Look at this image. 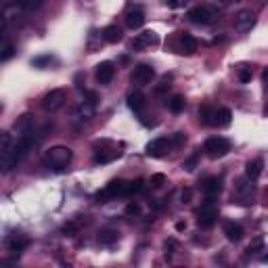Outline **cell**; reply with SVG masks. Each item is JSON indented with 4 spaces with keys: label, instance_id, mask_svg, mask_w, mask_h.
<instances>
[{
    "label": "cell",
    "instance_id": "cell-12",
    "mask_svg": "<svg viewBox=\"0 0 268 268\" xmlns=\"http://www.w3.org/2000/svg\"><path fill=\"white\" fill-rule=\"evenodd\" d=\"M253 26H255V15H253V11H249V9L239 11L237 17H235V28H237L239 32H249Z\"/></svg>",
    "mask_w": 268,
    "mask_h": 268
},
{
    "label": "cell",
    "instance_id": "cell-33",
    "mask_svg": "<svg viewBox=\"0 0 268 268\" xmlns=\"http://www.w3.org/2000/svg\"><path fill=\"white\" fill-rule=\"evenodd\" d=\"M23 11H34V9H38V7H42V0H34V3H21L19 5Z\"/></svg>",
    "mask_w": 268,
    "mask_h": 268
},
{
    "label": "cell",
    "instance_id": "cell-13",
    "mask_svg": "<svg viewBox=\"0 0 268 268\" xmlns=\"http://www.w3.org/2000/svg\"><path fill=\"white\" fill-rule=\"evenodd\" d=\"M170 141L164 136H159V138H153L149 145H147V155L149 157H164L166 155V151L170 149Z\"/></svg>",
    "mask_w": 268,
    "mask_h": 268
},
{
    "label": "cell",
    "instance_id": "cell-29",
    "mask_svg": "<svg viewBox=\"0 0 268 268\" xmlns=\"http://www.w3.org/2000/svg\"><path fill=\"white\" fill-rule=\"evenodd\" d=\"M166 176L164 174H155V176H151V186H153V189H159V186H164L166 184Z\"/></svg>",
    "mask_w": 268,
    "mask_h": 268
},
{
    "label": "cell",
    "instance_id": "cell-11",
    "mask_svg": "<svg viewBox=\"0 0 268 268\" xmlns=\"http://www.w3.org/2000/svg\"><path fill=\"white\" fill-rule=\"evenodd\" d=\"M95 111H97V105L92 103V101H82L76 107V111H74V118H76V122H90L92 118H95Z\"/></svg>",
    "mask_w": 268,
    "mask_h": 268
},
{
    "label": "cell",
    "instance_id": "cell-6",
    "mask_svg": "<svg viewBox=\"0 0 268 268\" xmlns=\"http://www.w3.org/2000/svg\"><path fill=\"white\" fill-rule=\"evenodd\" d=\"M216 220H218V207L214 205V201H205L197 212V224L201 228H212Z\"/></svg>",
    "mask_w": 268,
    "mask_h": 268
},
{
    "label": "cell",
    "instance_id": "cell-36",
    "mask_svg": "<svg viewBox=\"0 0 268 268\" xmlns=\"http://www.w3.org/2000/svg\"><path fill=\"white\" fill-rule=\"evenodd\" d=\"M189 199H191V191H182V201L186 203Z\"/></svg>",
    "mask_w": 268,
    "mask_h": 268
},
{
    "label": "cell",
    "instance_id": "cell-14",
    "mask_svg": "<svg viewBox=\"0 0 268 268\" xmlns=\"http://www.w3.org/2000/svg\"><path fill=\"white\" fill-rule=\"evenodd\" d=\"M157 44H159V36L153 30H147L143 34H138V36L134 38V42H132L134 49H147V46H157Z\"/></svg>",
    "mask_w": 268,
    "mask_h": 268
},
{
    "label": "cell",
    "instance_id": "cell-1",
    "mask_svg": "<svg viewBox=\"0 0 268 268\" xmlns=\"http://www.w3.org/2000/svg\"><path fill=\"white\" fill-rule=\"evenodd\" d=\"M74 153H72V149L69 147H63V145H57V147H51L49 151L44 153L42 157V164L46 168H53V170H61L65 168L69 161H72Z\"/></svg>",
    "mask_w": 268,
    "mask_h": 268
},
{
    "label": "cell",
    "instance_id": "cell-30",
    "mask_svg": "<svg viewBox=\"0 0 268 268\" xmlns=\"http://www.w3.org/2000/svg\"><path fill=\"white\" fill-rule=\"evenodd\" d=\"M184 143H186V136H184L182 132H174L170 145H172V147H180V145H184Z\"/></svg>",
    "mask_w": 268,
    "mask_h": 268
},
{
    "label": "cell",
    "instance_id": "cell-19",
    "mask_svg": "<svg viewBox=\"0 0 268 268\" xmlns=\"http://www.w3.org/2000/svg\"><path fill=\"white\" fill-rule=\"evenodd\" d=\"M262 172H264V161L262 159H253V161H249V164L245 166V178L255 182L262 176Z\"/></svg>",
    "mask_w": 268,
    "mask_h": 268
},
{
    "label": "cell",
    "instance_id": "cell-8",
    "mask_svg": "<svg viewBox=\"0 0 268 268\" xmlns=\"http://www.w3.org/2000/svg\"><path fill=\"white\" fill-rule=\"evenodd\" d=\"M63 103H65V90H61V88H55V90H51V92H46V95L42 97V109L44 111H49V113H53V111H57V109H61L63 107Z\"/></svg>",
    "mask_w": 268,
    "mask_h": 268
},
{
    "label": "cell",
    "instance_id": "cell-35",
    "mask_svg": "<svg viewBox=\"0 0 268 268\" xmlns=\"http://www.w3.org/2000/svg\"><path fill=\"white\" fill-rule=\"evenodd\" d=\"M197 157H199L197 153H195L193 157H189V159L184 161V166H182V168H184V170H189V172H191V170H195V166H197Z\"/></svg>",
    "mask_w": 268,
    "mask_h": 268
},
{
    "label": "cell",
    "instance_id": "cell-24",
    "mask_svg": "<svg viewBox=\"0 0 268 268\" xmlns=\"http://www.w3.org/2000/svg\"><path fill=\"white\" fill-rule=\"evenodd\" d=\"M168 109L172 111V113H182L184 111V105H186V101H184V97L182 95H174V97H170L168 99Z\"/></svg>",
    "mask_w": 268,
    "mask_h": 268
},
{
    "label": "cell",
    "instance_id": "cell-39",
    "mask_svg": "<svg viewBox=\"0 0 268 268\" xmlns=\"http://www.w3.org/2000/svg\"><path fill=\"white\" fill-rule=\"evenodd\" d=\"M264 113H266V115H268V105H266V109H264Z\"/></svg>",
    "mask_w": 268,
    "mask_h": 268
},
{
    "label": "cell",
    "instance_id": "cell-7",
    "mask_svg": "<svg viewBox=\"0 0 268 268\" xmlns=\"http://www.w3.org/2000/svg\"><path fill=\"white\" fill-rule=\"evenodd\" d=\"M128 184H130V182H126V180H111L103 191L97 193V199L105 201V199H113V197L128 195Z\"/></svg>",
    "mask_w": 268,
    "mask_h": 268
},
{
    "label": "cell",
    "instance_id": "cell-20",
    "mask_svg": "<svg viewBox=\"0 0 268 268\" xmlns=\"http://www.w3.org/2000/svg\"><path fill=\"white\" fill-rule=\"evenodd\" d=\"M128 107H130L134 113H138L143 118V109H145V97L141 92H130L128 95Z\"/></svg>",
    "mask_w": 268,
    "mask_h": 268
},
{
    "label": "cell",
    "instance_id": "cell-4",
    "mask_svg": "<svg viewBox=\"0 0 268 268\" xmlns=\"http://www.w3.org/2000/svg\"><path fill=\"white\" fill-rule=\"evenodd\" d=\"M203 151L209 159H220L230 151V141L224 136H209L203 145Z\"/></svg>",
    "mask_w": 268,
    "mask_h": 268
},
{
    "label": "cell",
    "instance_id": "cell-10",
    "mask_svg": "<svg viewBox=\"0 0 268 268\" xmlns=\"http://www.w3.org/2000/svg\"><path fill=\"white\" fill-rule=\"evenodd\" d=\"M145 11L141 7H130L126 11V26L130 30H138L145 26Z\"/></svg>",
    "mask_w": 268,
    "mask_h": 268
},
{
    "label": "cell",
    "instance_id": "cell-5",
    "mask_svg": "<svg viewBox=\"0 0 268 268\" xmlns=\"http://www.w3.org/2000/svg\"><path fill=\"white\" fill-rule=\"evenodd\" d=\"M153 78H155L153 67H151L149 63H138V65H134L132 74H130V82L136 84V86H147V84L153 82Z\"/></svg>",
    "mask_w": 268,
    "mask_h": 268
},
{
    "label": "cell",
    "instance_id": "cell-27",
    "mask_svg": "<svg viewBox=\"0 0 268 268\" xmlns=\"http://www.w3.org/2000/svg\"><path fill=\"white\" fill-rule=\"evenodd\" d=\"M251 76H253L251 67H249V65H241V69H239V80H241V84L251 82Z\"/></svg>",
    "mask_w": 268,
    "mask_h": 268
},
{
    "label": "cell",
    "instance_id": "cell-37",
    "mask_svg": "<svg viewBox=\"0 0 268 268\" xmlns=\"http://www.w3.org/2000/svg\"><path fill=\"white\" fill-rule=\"evenodd\" d=\"M264 88L268 90V69H266V72H264Z\"/></svg>",
    "mask_w": 268,
    "mask_h": 268
},
{
    "label": "cell",
    "instance_id": "cell-15",
    "mask_svg": "<svg viewBox=\"0 0 268 268\" xmlns=\"http://www.w3.org/2000/svg\"><path fill=\"white\" fill-rule=\"evenodd\" d=\"M95 76H97V82H99V84H109L111 80H113V76H115V67H113V63H111V61H103V63H99Z\"/></svg>",
    "mask_w": 268,
    "mask_h": 268
},
{
    "label": "cell",
    "instance_id": "cell-34",
    "mask_svg": "<svg viewBox=\"0 0 268 268\" xmlns=\"http://www.w3.org/2000/svg\"><path fill=\"white\" fill-rule=\"evenodd\" d=\"M170 80H172V76H164V78H161V82H159V86L155 88V92H164L166 88H170Z\"/></svg>",
    "mask_w": 268,
    "mask_h": 268
},
{
    "label": "cell",
    "instance_id": "cell-2",
    "mask_svg": "<svg viewBox=\"0 0 268 268\" xmlns=\"http://www.w3.org/2000/svg\"><path fill=\"white\" fill-rule=\"evenodd\" d=\"M199 115H201L203 124H207V126H218V128L230 126V120H232V113H230V109H226V107H220V109L201 107Z\"/></svg>",
    "mask_w": 268,
    "mask_h": 268
},
{
    "label": "cell",
    "instance_id": "cell-18",
    "mask_svg": "<svg viewBox=\"0 0 268 268\" xmlns=\"http://www.w3.org/2000/svg\"><path fill=\"white\" fill-rule=\"evenodd\" d=\"M224 235L230 243H239L243 239V235H245V230H243V226L239 222H226L224 224Z\"/></svg>",
    "mask_w": 268,
    "mask_h": 268
},
{
    "label": "cell",
    "instance_id": "cell-31",
    "mask_svg": "<svg viewBox=\"0 0 268 268\" xmlns=\"http://www.w3.org/2000/svg\"><path fill=\"white\" fill-rule=\"evenodd\" d=\"M13 55H15V46L7 42V44H5V49H3V57H0V59H3V61H9Z\"/></svg>",
    "mask_w": 268,
    "mask_h": 268
},
{
    "label": "cell",
    "instance_id": "cell-16",
    "mask_svg": "<svg viewBox=\"0 0 268 268\" xmlns=\"http://www.w3.org/2000/svg\"><path fill=\"white\" fill-rule=\"evenodd\" d=\"M220 191H222V178L209 176V178L203 180V193L207 195V199H214V197H218Z\"/></svg>",
    "mask_w": 268,
    "mask_h": 268
},
{
    "label": "cell",
    "instance_id": "cell-3",
    "mask_svg": "<svg viewBox=\"0 0 268 268\" xmlns=\"http://www.w3.org/2000/svg\"><path fill=\"white\" fill-rule=\"evenodd\" d=\"M189 19L193 23H199V26H212L220 19V11L214 5H199L189 11Z\"/></svg>",
    "mask_w": 268,
    "mask_h": 268
},
{
    "label": "cell",
    "instance_id": "cell-21",
    "mask_svg": "<svg viewBox=\"0 0 268 268\" xmlns=\"http://www.w3.org/2000/svg\"><path fill=\"white\" fill-rule=\"evenodd\" d=\"M197 49H199V42H197V38L184 32L182 36H180V51L186 53V55H193Z\"/></svg>",
    "mask_w": 268,
    "mask_h": 268
},
{
    "label": "cell",
    "instance_id": "cell-23",
    "mask_svg": "<svg viewBox=\"0 0 268 268\" xmlns=\"http://www.w3.org/2000/svg\"><path fill=\"white\" fill-rule=\"evenodd\" d=\"M118 241H120V232L118 230L107 228V230L99 232V243L101 245H113V243H118Z\"/></svg>",
    "mask_w": 268,
    "mask_h": 268
},
{
    "label": "cell",
    "instance_id": "cell-38",
    "mask_svg": "<svg viewBox=\"0 0 268 268\" xmlns=\"http://www.w3.org/2000/svg\"><path fill=\"white\" fill-rule=\"evenodd\" d=\"M262 260H264V262H268V255H264V258H262Z\"/></svg>",
    "mask_w": 268,
    "mask_h": 268
},
{
    "label": "cell",
    "instance_id": "cell-26",
    "mask_svg": "<svg viewBox=\"0 0 268 268\" xmlns=\"http://www.w3.org/2000/svg\"><path fill=\"white\" fill-rule=\"evenodd\" d=\"M145 189H147V186H145V180H141V178H138V180H134V182H130V184H128V195H138V193H145Z\"/></svg>",
    "mask_w": 268,
    "mask_h": 268
},
{
    "label": "cell",
    "instance_id": "cell-32",
    "mask_svg": "<svg viewBox=\"0 0 268 268\" xmlns=\"http://www.w3.org/2000/svg\"><path fill=\"white\" fill-rule=\"evenodd\" d=\"M126 214H128V216H138V214H141V205H138L136 201L128 203V207H126Z\"/></svg>",
    "mask_w": 268,
    "mask_h": 268
},
{
    "label": "cell",
    "instance_id": "cell-17",
    "mask_svg": "<svg viewBox=\"0 0 268 268\" xmlns=\"http://www.w3.org/2000/svg\"><path fill=\"white\" fill-rule=\"evenodd\" d=\"M15 130L19 132V136H28L34 132V115L32 113H23L21 118L15 122Z\"/></svg>",
    "mask_w": 268,
    "mask_h": 268
},
{
    "label": "cell",
    "instance_id": "cell-25",
    "mask_svg": "<svg viewBox=\"0 0 268 268\" xmlns=\"http://www.w3.org/2000/svg\"><path fill=\"white\" fill-rule=\"evenodd\" d=\"M264 249V239H253L251 243H249V247L245 249V255L249 258V255H255V253H260Z\"/></svg>",
    "mask_w": 268,
    "mask_h": 268
},
{
    "label": "cell",
    "instance_id": "cell-22",
    "mask_svg": "<svg viewBox=\"0 0 268 268\" xmlns=\"http://www.w3.org/2000/svg\"><path fill=\"white\" fill-rule=\"evenodd\" d=\"M103 40L105 42H109V44H115V42H120L122 40V30L118 28V26H107L103 30Z\"/></svg>",
    "mask_w": 268,
    "mask_h": 268
},
{
    "label": "cell",
    "instance_id": "cell-28",
    "mask_svg": "<svg viewBox=\"0 0 268 268\" xmlns=\"http://www.w3.org/2000/svg\"><path fill=\"white\" fill-rule=\"evenodd\" d=\"M55 59L51 55H42V57H36V59H32V65L34 67H40V69H44V65H51Z\"/></svg>",
    "mask_w": 268,
    "mask_h": 268
},
{
    "label": "cell",
    "instance_id": "cell-9",
    "mask_svg": "<svg viewBox=\"0 0 268 268\" xmlns=\"http://www.w3.org/2000/svg\"><path fill=\"white\" fill-rule=\"evenodd\" d=\"M28 245H30V239L26 235H17V232H15V235H9L5 239V247H7V251L11 255H19Z\"/></svg>",
    "mask_w": 268,
    "mask_h": 268
}]
</instances>
